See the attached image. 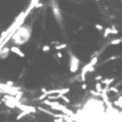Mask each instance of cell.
<instances>
[{
    "mask_svg": "<svg viewBox=\"0 0 122 122\" xmlns=\"http://www.w3.org/2000/svg\"><path fill=\"white\" fill-rule=\"evenodd\" d=\"M1 104H3V101H1V100H0V105H1Z\"/></svg>",
    "mask_w": 122,
    "mask_h": 122,
    "instance_id": "obj_26",
    "label": "cell"
},
{
    "mask_svg": "<svg viewBox=\"0 0 122 122\" xmlns=\"http://www.w3.org/2000/svg\"><path fill=\"white\" fill-rule=\"evenodd\" d=\"M121 42H122V38H121Z\"/></svg>",
    "mask_w": 122,
    "mask_h": 122,
    "instance_id": "obj_27",
    "label": "cell"
},
{
    "mask_svg": "<svg viewBox=\"0 0 122 122\" xmlns=\"http://www.w3.org/2000/svg\"><path fill=\"white\" fill-rule=\"evenodd\" d=\"M54 122H64L62 118H54Z\"/></svg>",
    "mask_w": 122,
    "mask_h": 122,
    "instance_id": "obj_23",
    "label": "cell"
},
{
    "mask_svg": "<svg viewBox=\"0 0 122 122\" xmlns=\"http://www.w3.org/2000/svg\"><path fill=\"white\" fill-rule=\"evenodd\" d=\"M28 115V112H26V111H22L20 115H17V117H16V120H21V118H23L25 116H27Z\"/></svg>",
    "mask_w": 122,
    "mask_h": 122,
    "instance_id": "obj_12",
    "label": "cell"
},
{
    "mask_svg": "<svg viewBox=\"0 0 122 122\" xmlns=\"http://www.w3.org/2000/svg\"><path fill=\"white\" fill-rule=\"evenodd\" d=\"M40 92H42V93L44 94V93H46L48 90H46V88H42V89H40Z\"/></svg>",
    "mask_w": 122,
    "mask_h": 122,
    "instance_id": "obj_24",
    "label": "cell"
},
{
    "mask_svg": "<svg viewBox=\"0 0 122 122\" xmlns=\"http://www.w3.org/2000/svg\"><path fill=\"white\" fill-rule=\"evenodd\" d=\"M101 79H103V77H101V76H97V77H95V81H97V82H100Z\"/></svg>",
    "mask_w": 122,
    "mask_h": 122,
    "instance_id": "obj_21",
    "label": "cell"
},
{
    "mask_svg": "<svg viewBox=\"0 0 122 122\" xmlns=\"http://www.w3.org/2000/svg\"><path fill=\"white\" fill-rule=\"evenodd\" d=\"M5 86H6V87H14V82H11V81H7Z\"/></svg>",
    "mask_w": 122,
    "mask_h": 122,
    "instance_id": "obj_20",
    "label": "cell"
},
{
    "mask_svg": "<svg viewBox=\"0 0 122 122\" xmlns=\"http://www.w3.org/2000/svg\"><path fill=\"white\" fill-rule=\"evenodd\" d=\"M56 56H57L59 59H61V57H62V54H61V53H57V54H56Z\"/></svg>",
    "mask_w": 122,
    "mask_h": 122,
    "instance_id": "obj_25",
    "label": "cell"
},
{
    "mask_svg": "<svg viewBox=\"0 0 122 122\" xmlns=\"http://www.w3.org/2000/svg\"><path fill=\"white\" fill-rule=\"evenodd\" d=\"M66 48H67V44H66V43L56 44V46H55V49H56V50H59V51H60V50H62V49H66Z\"/></svg>",
    "mask_w": 122,
    "mask_h": 122,
    "instance_id": "obj_7",
    "label": "cell"
},
{
    "mask_svg": "<svg viewBox=\"0 0 122 122\" xmlns=\"http://www.w3.org/2000/svg\"><path fill=\"white\" fill-rule=\"evenodd\" d=\"M90 94H92V95H94V97H100V93H99V92H97V90H93V89L90 90Z\"/></svg>",
    "mask_w": 122,
    "mask_h": 122,
    "instance_id": "obj_18",
    "label": "cell"
},
{
    "mask_svg": "<svg viewBox=\"0 0 122 122\" xmlns=\"http://www.w3.org/2000/svg\"><path fill=\"white\" fill-rule=\"evenodd\" d=\"M42 51L43 53H49L50 51V46L49 45H43L42 46Z\"/></svg>",
    "mask_w": 122,
    "mask_h": 122,
    "instance_id": "obj_14",
    "label": "cell"
},
{
    "mask_svg": "<svg viewBox=\"0 0 122 122\" xmlns=\"http://www.w3.org/2000/svg\"><path fill=\"white\" fill-rule=\"evenodd\" d=\"M94 27H95V29H97V30H99V32H103V30H104V27L101 26V25H99V23H97Z\"/></svg>",
    "mask_w": 122,
    "mask_h": 122,
    "instance_id": "obj_15",
    "label": "cell"
},
{
    "mask_svg": "<svg viewBox=\"0 0 122 122\" xmlns=\"http://www.w3.org/2000/svg\"><path fill=\"white\" fill-rule=\"evenodd\" d=\"M120 43H122L121 42V39H115V40H111V45H117V44H120Z\"/></svg>",
    "mask_w": 122,
    "mask_h": 122,
    "instance_id": "obj_17",
    "label": "cell"
},
{
    "mask_svg": "<svg viewBox=\"0 0 122 122\" xmlns=\"http://www.w3.org/2000/svg\"><path fill=\"white\" fill-rule=\"evenodd\" d=\"M60 99H62L66 104H70V103H71V100H70V99H68V97H66V95H61V97H60Z\"/></svg>",
    "mask_w": 122,
    "mask_h": 122,
    "instance_id": "obj_13",
    "label": "cell"
},
{
    "mask_svg": "<svg viewBox=\"0 0 122 122\" xmlns=\"http://www.w3.org/2000/svg\"><path fill=\"white\" fill-rule=\"evenodd\" d=\"M98 60H99V59H98V56L95 55L94 57H92V60L89 61V65H92V66H95V64L98 62Z\"/></svg>",
    "mask_w": 122,
    "mask_h": 122,
    "instance_id": "obj_9",
    "label": "cell"
},
{
    "mask_svg": "<svg viewBox=\"0 0 122 122\" xmlns=\"http://www.w3.org/2000/svg\"><path fill=\"white\" fill-rule=\"evenodd\" d=\"M68 54H70V72L76 73L77 71H78V68H79L81 61H79V59H78L75 54H72L71 51H70Z\"/></svg>",
    "mask_w": 122,
    "mask_h": 122,
    "instance_id": "obj_1",
    "label": "cell"
},
{
    "mask_svg": "<svg viewBox=\"0 0 122 122\" xmlns=\"http://www.w3.org/2000/svg\"><path fill=\"white\" fill-rule=\"evenodd\" d=\"M87 88H88V86H87V83H86V82H83V84H82V89H83V90H86Z\"/></svg>",
    "mask_w": 122,
    "mask_h": 122,
    "instance_id": "obj_22",
    "label": "cell"
},
{
    "mask_svg": "<svg viewBox=\"0 0 122 122\" xmlns=\"http://www.w3.org/2000/svg\"><path fill=\"white\" fill-rule=\"evenodd\" d=\"M70 92V88H61V89H59V94L60 95H65V94H67Z\"/></svg>",
    "mask_w": 122,
    "mask_h": 122,
    "instance_id": "obj_8",
    "label": "cell"
},
{
    "mask_svg": "<svg viewBox=\"0 0 122 122\" xmlns=\"http://www.w3.org/2000/svg\"><path fill=\"white\" fill-rule=\"evenodd\" d=\"M51 10H53V14L56 18V21H61V18H62V15H61V11H60V7L59 5L56 4V1H54V0H51Z\"/></svg>",
    "mask_w": 122,
    "mask_h": 122,
    "instance_id": "obj_2",
    "label": "cell"
},
{
    "mask_svg": "<svg viewBox=\"0 0 122 122\" xmlns=\"http://www.w3.org/2000/svg\"><path fill=\"white\" fill-rule=\"evenodd\" d=\"M114 105H116V106H118V107H122V94L114 101Z\"/></svg>",
    "mask_w": 122,
    "mask_h": 122,
    "instance_id": "obj_6",
    "label": "cell"
},
{
    "mask_svg": "<svg viewBox=\"0 0 122 122\" xmlns=\"http://www.w3.org/2000/svg\"><path fill=\"white\" fill-rule=\"evenodd\" d=\"M115 82V78L114 77H109V78H104V79H101V84H103L104 87H110V84H112Z\"/></svg>",
    "mask_w": 122,
    "mask_h": 122,
    "instance_id": "obj_4",
    "label": "cell"
},
{
    "mask_svg": "<svg viewBox=\"0 0 122 122\" xmlns=\"http://www.w3.org/2000/svg\"><path fill=\"white\" fill-rule=\"evenodd\" d=\"M95 90L99 92V93H100L101 90H103V84H101L100 82H97V83H95Z\"/></svg>",
    "mask_w": 122,
    "mask_h": 122,
    "instance_id": "obj_11",
    "label": "cell"
},
{
    "mask_svg": "<svg viewBox=\"0 0 122 122\" xmlns=\"http://www.w3.org/2000/svg\"><path fill=\"white\" fill-rule=\"evenodd\" d=\"M118 57H121V56H120V55H112V56L109 57V60H117Z\"/></svg>",
    "mask_w": 122,
    "mask_h": 122,
    "instance_id": "obj_19",
    "label": "cell"
},
{
    "mask_svg": "<svg viewBox=\"0 0 122 122\" xmlns=\"http://www.w3.org/2000/svg\"><path fill=\"white\" fill-rule=\"evenodd\" d=\"M110 32L111 34H118V29H116L115 27H110Z\"/></svg>",
    "mask_w": 122,
    "mask_h": 122,
    "instance_id": "obj_16",
    "label": "cell"
},
{
    "mask_svg": "<svg viewBox=\"0 0 122 122\" xmlns=\"http://www.w3.org/2000/svg\"><path fill=\"white\" fill-rule=\"evenodd\" d=\"M103 32H104V33H103V37H104V38H107L109 34H111V32H110V27H109V28H104Z\"/></svg>",
    "mask_w": 122,
    "mask_h": 122,
    "instance_id": "obj_10",
    "label": "cell"
},
{
    "mask_svg": "<svg viewBox=\"0 0 122 122\" xmlns=\"http://www.w3.org/2000/svg\"><path fill=\"white\" fill-rule=\"evenodd\" d=\"M9 53H10V48H4L3 50H1V53H0V59L1 60H4V59H7V56H9Z\"/></svg>",
    "mask_w": 122,
    "mask_h": 122,
    "instance_id": "obj_5",
    "label": "cell"
},
{
    "mask_svg": "<svg viewBox=\"0 0 122 122\" xmlns=\"http://www.w3.org/2000/svg\"><path fill=\"white\" fill-rule=\"evenodd\" d=\"M10 53H14V54H16L20 57H25V53H22L21 49H20L17 45H12L11 48H10Z\"/></svg>",
    "mask_w": 122,
    "mask_h": 122,
    "instance_id": "obj_3",
    "label": "cell"
}]
</instances>
